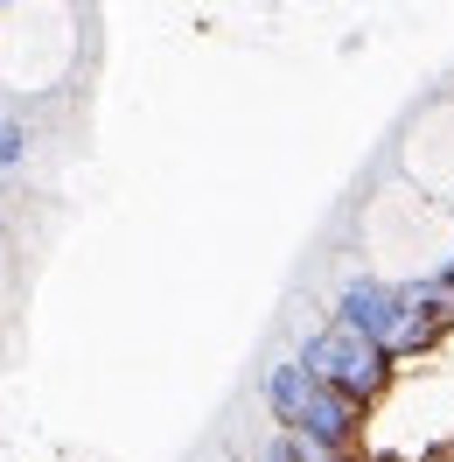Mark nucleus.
Listing matches in <instances>:
<instances>
[{
  "mask_svg": "<svg viewBox=\"0 0 454 462\" xmlns=\"http://www.w3.org/2000/svg\"><path fill=\"white\" fill-rule=\"evenodd\" d=\"M294 357H301V365H308V372L322 378V385H336V393H342L350 406L377 400V393L392 385V372H398V365L385 357V350H377V344H364V337H350L342 322L314 329V337H308L301 350H294Z\"/></svg>",
  "mask_w": 454,
  "mask_h": 462,
  "instance_id": "obj_2",
  "label": "nucleus"
},
{
  "mask_svg": "<svg viewBox=\"0 0 454 462\" xmlns=\"http://www.w3.org/2000/svg\"><path fill=\"white\" fill-rule=\"evenodd\" d=\"M22 154H29V126L22 119H0V169H22Z\"/></svg>",
  "mask_w": 454,
  "mask_h": 462,
  "instance_id": "obj_3",
  "label": "nucleus"
},
{
  "mask_svg": "<svg viewBox=\"0 0 454 462\" xmlns=\"http://www.w3.org/2000/svg\"><path fill=\"white\" fill-rule=\"evenodd\" d=\"M266 406H273L280 434H301V441L336 448V456H350V448H357V413H364V406H350L336 385H322L301 357L266 365Z\"/></svg>",
  "mask_w": 454,
  "mask_h": 462,
  "instance_id": "obj_1",
  "label": "nucleus"
}]
</instances>
